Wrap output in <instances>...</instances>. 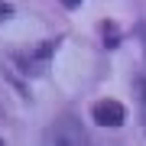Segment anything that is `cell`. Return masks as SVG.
Masks as SVG:
<instances>
[{"label":"cell","mask_w":146,"mask_h":146,"mask_svg":"<svg viewBox=\"0 0 146 146\" xmlns=\"http://www.w3.org/2000/svg\"><path fill=\"white\" fill-rule=\"evenodd\" d=\"M42 146H88V133L75 117H62V120L46 127Z\"/></svg>","instance_id":"1"},{"label":"cell","mask_w":146,"mask_h":146,"mask_svg":"<svg viewBox=\"0 0 146 146\" xmlns=\"http://www.w3.org/2000/svg\"><path fill=\"white\" fill-rule=\"evenodd\" d=\"M91 117L98 120L101 127H120L127 120V107L120 104V101H110L107 98V101H98V104L91 107Z\"/></svg>","instance_id":"2"},{"label":"cell","mask_w":146,"mask_h":146,"mask_svg":"<svg viewBox=\"0 0 146 146\" xmlns=\"http://www.w3.org/2000/svg\"><path fill=\"white\" fill-rule=\"evenodd\" d=\"M55 52V42H42L39 49H33V52L26 55V72H42V68H46V62H49V55Z\"/></svg>","instance_id":"3"},{"label":"cell","mask_w":146,"mask_h":146,"mask_svg":"<svg viewBox=\"0 0 146 146\" xmlns=\"http://www.w3.org/2000/svg\"><path fill=\"white\" fill-rule=\"evenodd\" d=\"M136 88H140V110H143V120H146V78L136 81Z\"/></svg>","instance_id":"4"},{"label":"cell","mask_w":146,"mask_h":146,"mask_svg":"<svg viewBox=\"0 0 146 146\" xmlns=\"http://www.w3.org/2000/svg\"><path fill=\"white\" fill-rule=\"evenodd\" d=\"M10 16V7H0V20H7Z\"/></svg>","instance_id":"5"},{"label":"cell","mask_w":146,"mask_h":146,"mask_svg":"<svg viewBox=\"0 0 146 146\" xmlns=\"http://www.w3.org/2000/svg\"><path fill=\"white\" fill-rule=\"evenodd\" d=\"M62 3L68 7V10H72V7H78V3H81V0H62Z\"/></svg>","instance_id":"6"},{"label":"cell","mask_w":146,"mask_h":146,"mask_svg":"<svg viewBox=\"0 0 146 146\" xmlns=\"http://www.w3.org/2000/svg\"><path fill=\"white\" fill-rule=\"evenodd\" d=\"M143 46H146V29H143Z\"/></svg>","instance_id":"7"}]
</instances>
